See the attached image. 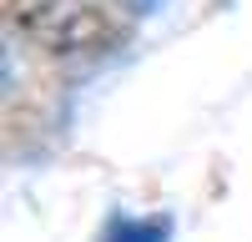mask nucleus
I'll list each match as a JSON object with an SVG mask.
<instances>
[{
  "label": "nucleus",
  "instance_id": "f257e3e1",
  "mask_svg": "<svg viewBox=\"0 0 252 242\" xmlns=\"http://www.w3.org/2000/svg\"><path fill=\"white\" fill-rule=\"evenodd\" d=\"M5 26L15 46H31L61 66L96 60L121 40L116 15L96 0H5Z\"/></svg>",
  "mask_w": 252,
  "mask_h": 242
},
{
  "label": "nucleus",
  "instance_id": "f03ea898",
  "mask_svg": "<svg viewBox=\"0 0 252 242\" xmlns=\"http://www.w3.org/2000/svg\"><path fill=\"white\" fill-rule=\"evenodd\" d=\"M101 242H166V222L161 217H121V222H111V232L101 237Z\"/></svg>",
  "mask_w": 252,
  "mask_h": 242
}]
</instances>
